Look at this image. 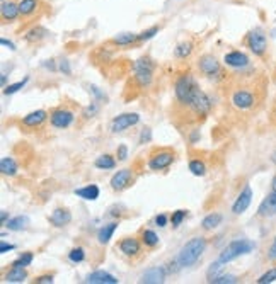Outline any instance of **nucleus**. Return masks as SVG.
Listing matches in <instances>:
<instances>
[{"instance_id": "nucleus-1", "label": "nucleus", "mask_w": 276, "mask_h": 284, "mask_svg": "<svg viewBox=\"0 0 276 284\" xmlns=\"http://www.w3.org/2000/svg\"><path fill=\"white\" fill-rule=\"evenodd\" d=\"M174 96L178 107L183 113L193 114L196 118H203L211 111V99L206 96V92L201 90L191 73H183L174 82Z\"/></svg>"}, {"instance_id": "nucleus-2", "label": "nucleus", "mask_w": 276, "mask_h": 284, "mask_svg": "<svg viewBox=\"0 0 276 284\" xmlns=\"http://www.w3.org/2000/svg\"><path fill=\"white\" fill-rule=\"evenodd\" d=\"M264 99V89L257 80L247 79L239 82L232 87L230 92V104L239 113H251L261 106Z\"/></svg>"}, {"instance_id": "nucleus-3", "label": "nucleus", "mask_w": 276, "mask_h": 284, "mask_svg": "<svg viewBox=\"0 0 276 284\" xmlns=\"http://www.w3.org/2000/svg\"><path fill=\"white\" fill-rule=\"evenodd\" d=\"M205 248H206V240L203 236H195V238L188 240V242L181 247L176 259H178L181 267H191V265H195L196 262L201 259Z\"/></svg>"}, {"instance_id": "nucleus-4", "label": "nucleus", "mask_w": 276, "mask_h": 284, "mask_svg": "<svg viewBox=\"0 0 276 284\" xmlns=\"http://www.w3.org/2000/svg\"><path fill=\"white\" fill-rule=\"evenodd\" d=\"M254 247H256V243L251 242V240H247V238L234 240V242H230L222 252H220L218 262H222V264L225 265V264H228V262H232V260L239 259V257L245 255V253H251L254 250Z\"/></svg>"}, {"instance_id": "nucleus-5", "label": "nucleus", "mask_w": 276, "mask_h": 284, "mask_svg": "<svg viewBox=\"0 0 276 284\" xmlns=\"http://www.w3.org/2000/svg\"><path fill=\"white\" fill-rule=\"evenodd\" d=\"M155 63L149 57H142L133 63V80L140 89H145L154 80Z\"/></svg>"}, {"instance_id": "nucleus-6", "label": "nucleus", "mask_w": 276, "mask_h": 284, "mask_svg": "<svg viewBox=\"0 0 276 284\" xmlns=\"http://www.w3.org/2000/svg\"><path fill=\"white\" fill-rule=\"evenodd\" d=\"M244 45L247 46L251 53L259 58H264L266 53H268V38H266V33L261 28H254L245 34Z\"/></svg>"}, {"instance_id": "nucleus-7", "label": "nucleus", "mask_w": 276, "mask_h": 284, "mask_svg": "<svg viewBox=\"0 0 276 284\" xmlns=\"http://www.w3.org/2000/svg\"><path fill=\"white\" fill-rule=\"evenodd\" d=\"M176 158V153L171 148H159L150 153L149 157V169L154 172L169 169Z\"/></svg>"}, {"instance_id": "nucleus-8", "label": "nucleus", "mask_w": 276, "mask_h": 284, "mask_svg": "<svg viewBox=\"0 0 276 284\" xmlns=\"http://www.w3.org/2000/svg\"><path fill=\"white\" fill-rule=\"evenodd\" d=\"M73 121H75V113L65 106L55 107V109L50 111V123L57 130H67V128L72 126Z\"/></svg>"}, {"instance_id": "nucleus-9", "label": "nucleus", "mask_w": 276, "mask_h": 284, "mask_svg": "<svg viewBox=\"0 0 276 284\" xmlns=\"http://www.w3.org/2000/svg\"><path fill=\"white\" fill-rule=\"evenodd\" d=\"M198 70L203 73L205 77L208 79H215V77H222L223 72H222V65L213 55H203V57L198 58Z\"/></svg>"}, {"instance_id": "nucleus-10", "label": "nucleus", "mask_w": 276, "mask_h": 284, "mask_svg": "<svg viewBox=\"0 0 276 284\" xmlns=\"http://www.w3.org/2000/svg\"><path fill=\"white\" fill-rule=\"evenodd\" d=\"M118 250L128 259H136L142 255V240L136 236H124L118 242Z\"/></svg>"}, {"instance_id": "nucleus-11", "label": "nucleus", "mask_w": 276, "mask_h": 284, "mask_svg": "<svg viewBox=\"0 0 276 284\" xmlns=\"http://www.w3.org/2000/svg\"><path fill=\"white\" fill-rule=\"evenodd\" d=\"M138 123H140V116L136 113H124L113 118V121L109 124V130L111 133H121L124 130H128V128L135 126Z\"/></svg>"}, {"instance_id": "nucleus-12", "label": "nucleus", "mask_w": 276, "mask_h": 284, "mask_svg": "<svg viewBox=\"0 0 276 284\" xmlns=\"http://www.w3.org/2000/svg\"><path fill=\"white\" fill-rule=\"evenodd\" d=\"M133 180H135V174H133L131 169H121L118 170L116 174L111 177L109 184H111V189L116 192H121L124 189H128L133 184Z\"/></svg>"}, {"instance_id": "nucleus-13", "label": "nucleus", "mask_w": 276, "mask_h": 284, "mask_svg": "<svg viewBox=\"0 0 276 284\" xmlns=\"http://www.w3.org/2000/svg\"><path fill=\"white\" fill-rule=\"evenodd\" d=\"M276 214V175L271 179V191L269 194L264 197V201L259 204V209H257V216L261 218H268Z\"/></svg>"}, {"instance_id": "nucleus-14", "label": "nucleus", "mask_w": 276, "mask_h": 284, "mask_svg": "<svg viewBox=\"0 0 276 284\" xmlns=\"http://www.w3.org/2000/svg\"><path fill=\"white\" fill-rule=\"evenodd\" d=\"M223 63H225L227 67L234 68V70H244V68L251 65V60H249L247 55L242 53V51L234 50L223 57Z\"/></svg>"}, {"instance_id": "nucleus-15", "label": "nucleus", "mask_w": 276, "mask_h": 284, "mask_svg": "<svg viewBox=\"0 0 276 284\" xmlns=\"http://www.w3.org/2000/svg\"><path fill=\"white\" fill-rule=\"evenodd\" d=\"M252 203V189L249 184H245L244 189L240 191V194L237 196L234 206H232V213L234 214H242L244 211H247V208Z\"/></svg>"}, {"instance_id": "nucleus-16", "label": "nucleus", "mask_w": 276, "mask_h": 284, "mask_svg": "<svg viewBox=\"0 0 276 284\" xmlns=\"http://www.w3.org/2000/svg\"><path fill=\"white\" fill-rule=\"evenodd\" d=\"M48 119V113L45 109H38L29 113L28 116L23 118V126L24 128H31V130H36V128H41L45 121Z\"/></svg>"}, {"instance_id": "nucleus-17", "label": "nucleus", "mask_w": 276, "mask_h": 284, "mask_svg": "<svg viewBox=\"0 0 276 284\" xmlns=\"http://www.w3.org/2000/svg\"><path fill=\"white\" fill-rule=\"evenodd\" d=\"M0 16H2V23L7 24V23H14L17 21V17L21 16V11H19V4L12 2H2V9H0Z\"/></svg>"}, {"instance_id": "nucleus-18", "label": "nucleus", "mask_w": 276, "mask_h": 284, "mask_svg": "<svg viewBox=\"0 0 276 284\" xmlns=\"http://www.w3.org/2000/svg\"><path fill=\"white\" fill-rule=\"evenodd\" d=\"M50 223L57 228H62V226H67L68 223L72 221V213L68 211L67 208H57L53 213L50 214Z\"/></svg>"}, {"instance_id": "nucleus-19", "label": "nucleus", "mask_w": 276, "mask_h": 284, "mask_svg": "<svg viewBox=\"0 0 276 284\" xmlns=\"http://www.w3.org/2000/svg\"><path fill=\"white\" fill-rule=\"evenodd\" d=\"M85 282L90 284H118V279H116L113 274L104 272V270H94L90 272L87 277H85Z\"/></svg>"}, {"instance_id": "nucleus-20", "label": "nucleus", "mask_w": 276, "mask_h": 284, "mask_svg": "<svg viewBox=\"0 0 276 284\" xmlns=\"http://www.w3.org/2000/svg\"><path fill=\"white\" fill-rule=\"evenodd\" d=\"M140 281L142 282H147V284L164 282V281H166V269H164V267H154V269L145 270Z\"/></svg>"}, {"instance_id": "nucleus-21", "label": "nucleus", "mask_w": 276, "mask_h": 284, "mask_svg": "<svg viewBox=\"0 0 276 284\" xmlns=\"http://www.w3.org/2000/svg\"><path fill=\"white\" fill-rule=\"evenodd\" d=\"M116 230H118V223H116V221L107 223V225L101 226V228H99V231H97V242L101 243V245L109 243V240L113 238V235H114Z\"/></svg>"}, {"instance_id": "nucleus-22", "label": "nucleus", "mask_w": 276, "mask_h": 284, "mask_svg": "<svg viewBox=\"0 0 276 284\" xmlns=\"http://www.w3.org/2000/svg\"><path fill=\"white\" fill-rule=\"evenodd\" d=\"M73 192H75V196H79L85 201H96L99 197V194H101V191H99V187L96 186V184H89V186L75 189Z\"/></svg>"}, {"instance_id": "nucleus-23", "label": "nucleus", "mask_w": 276, "mask_h": 284, "mask_svg": "<svg viewBox=\"0 0 276 284\" xmlns=\"http://www.w3.org/2000/svg\"><path fill=\"white\" fill-rule=\"evenodd\" d=\"M6 226L11 231H23L29 226V218L26 216V214H19V216L9 219V221L6 223Z\"/></svg>"}, {"instance_id": "nucleus-24", "label": "nucleus", "mask_w": 276, "mask_h": 284, "mask_svg": "<svg viewBox=\"0 0 276 284\" xmlns=\"http://www.w3.org/2000/svg\"><path fill=\"white\" fill-rule=\"evenodd\" d=\"M40 6H41L40 0H21L19 2L21 17H31L40 9Z\"/></svg>"}, {"instance_id": "nucleus-25", "label": "nucleus", "mask_w": 276, "mask_h": 284, "mask_svg": "<svg viewBox=\"0 0 276 284\" xmlns=\"http://www.w3.org/2000/svg\"><path fill=\"white\" fill-rule=\"evenodd\" d=\"M46 36H48V31H46L45 28H41V26H34L33 29H29V31L26 33L24 40L28 43H40L41 40H45Z\"/></svg>"}, {"instance_id": "nucleus-26", "label": "nucleus", "mask_w": 276, "mask_h": 284, "mask_svg": "<svg viewBox=\"0 0 276 284\" xmlns=\"http://www.w3.org/2000/svg\"><path fill=\"white\" fill-rule=\"evenodd\" d=\"M113 45H118V46H130V45H135L138 43V34L136 33H121L118 36H114L111 40Z\"/></svg>"}, {"instance_id": "nucleus-27", "label": "nucleus", "mask_w": 276, "mask_h": 284, "mask_svg": "<svg viewBox=\"0 0 276 284\" xmlns=\"http://www.w3.org/2000/svg\"><path fill=\"white\" fill-rule=\"evenodd\" d=\"M28 277V272H26V267H11V270L4 276V281L7 282H23Z\"/></svg>"}, {"instance_id": "nucleus-28", "label": "nucleus", "mask_w": 276, "mask_h": 284, "mask_svg": "<svg viewBox=\"0 0 276 284\" xmlns=\"http://www.w3.org/2000/svg\"><path fill=\"white\" fill-rule=\"evenodd\" d=\"M193 50H195V43H193V41H183L174 48V57L184 60V58L191 57Z\"/></svg>"}, {"instance_id": "nucleus-29", "label": "nucleus", "mask_w": 276, "mask_h": 284, "mask_svg": "<svg viewBox=\"0 0 276 284\" xmlns=\"http://www.w3.org/2000/svg\"><path fill=\"white\" fill-rule=\"evenodd\" d=\"M94 167L99 169V170H111V169H114V167H116V160H114L113 155L104 153V155H101V157L96 158Z\"/></svg>"}, {"instance_id": "nucleus-30", "label": "nucleus", "mask_w": 276, "mask_h": 284, "mask_svg": "<svg viewBox=\"0 0 276 284\" xmlns=\"http://www.w3.org/2000/svg\"><path fill=\"white\" fill-rule=\"evenodd\" d=\"M0 170H2L4 175H9V177H14L17 174V163L12 157H4L0 160Z\"/></svg>"}, {"instance_id": "nucleus-31", "label": "nucleus", "mask_w": 276, "mask_h": 284, "mask_svg": "<svg viewBox=\"0 0 276 284\" xmlns=\"http://www.w3.org/2000/svg\"><path fill=\"white\" fill-rule=\"evenodd\" d=\"M222 219L223 216L220 213H210L208 216H205L203 218V221H201V228L206 231H210V230H215L220 223H222Z\"/></svg>"}, {"instance_id": "nucleus-32", "label": "nucleus", "mask_w": 276, "mask_h": 284, "mask_svg": "<svg viewBox=\"0 0 276 284\" xmlns=\"http://www.w3.org/2000/svg\"><path fill=\"white\" fill-rule=\"evenodd\" d=\"M140 240H142V243H144L145 247H149V248H154V247H157V245H159V236L152 230H142Z\"/></svg>"}, {"instance_id": "nucleus-33", "label": "nucleus", "mask_w": 276, "mask_h": 284, "mask_svg": "<svg viewBox=\"0 0 276 284\" xmlns=\"http://www.w3.org/2000/svg\"><path fill=\"white\" fill-rule=\"evenodd\" d=\"M33 259H34L33 252H24V253H21L14 262H12L11 267H28V265H31Z\"/></svg>"}, {"instance_id": "nucleus-34", "label": "nucleus", "mask_w": 276, "mask_h": 284, "mask_svg": "<svg viewBox=\"0 0 276 284\" xmlns=\"http://www.w3.org/2000/svg\"><path fill=\"white\" fill-rule=\"evenodd\" d=\"M189 170H191L193 175H196V177H203L206 174V165L203 160H200V158H195V160L189 162Z\"/></svg>"}, {"instance_id": "nucleus-35", "label": "nucleus", "mask_w": 276, "mask_h": 284, "mask_svg": "<svg viewBox=\"0 0 276 284\" xmlns=\"http://www.w3.org/2000/svg\"><path fill=\"white\" fill-rule=\"evenodd\" d=\"M29 82V77H24L23 80H19V82H16V84H11V85H6L4 87V94L6 96H12V94H16V92H19L21 89H24V85L28 84Z\"/></svg>"}, {"instance_id": "nucleus-36", "label": "nucleus", "mask_w": 276, "mask_h": 284, "mask_svg": "<svg viewBox=\"0 0 276 284\" xmlns=\"http://www.w3.org/2000/svg\"><path fill=\"white\" fill-rule=\"evenodd\" d=\"M68 260L73 262V264H80V262L85 260V250L82 247H75L68 252Z\"/></svg>"}, {"instance_id": "nucleus-37", "label": "nucleus", "mask_w": 276, "mask_h": 284, "mask_svg": "<svg viewBox=\"0 0 276 284\" xmlns=\"http://www.w3.org/2000/svg\"><path fill=\"white\" fill-rule=\"evenodd\" d=\"M159 31H161V28H159V26H152V28L145 29V31H142L140 34H138V43H144V41L152 40L155 34H159Z\"/></svg>"}, {"instance_id": "nucleus-38", "label": "nucleus", "mask_w": 276, "mask_h": 284, "mask_svg": "<svg viewBox=\"0 0 276 284\" xmlns=\"http://www.w3.org/2000/svg\"><path fill=\"white\" fill-rule=\"evenodd\" d=\"M186 216H188V211H186V209H178V211H174V213L171 214V223H172V226L178 228L181 223H183L184 219H186Z\"/></svg>"}, {"instance_id": "nucleus-39", "label": "nucleus", "mask_w": 276, "mask_h": 284, "mask_svg": "<svg viewBox=\"0 0 276 284\" xmlns=\"http://www.w3.org/2000/svg\"><path fill=\"white\" fill-rule=\"evenodd\" d=\"M276 281V265L271 267L269 270H266L262 276L257 279V284H269V282H274Z\"/></svg>"}, {"instance_id": "nucleus-40", "label": "nucleus", "mask_w": 276, "mask_h": 284, "mask_svg": "<svg viewBox=\"0 0 276 284\" xmlns=\"http://www.w3.org/2000/svg\"><path fill=\"white\" fill-rule=\"evenodd\" d=\"M97 111H99V104H97V102H90V106L85 107L84 113H82V116H84V119L94 118V116L97 114Z\"/></svg>"}, {"instance_id": "nucleus-41", "label": "nucleus", "mask_w": 276, "mask_h": 284, "mask_svg": "<svg viewBox=\"0 0 276 284\" xmlns=\"http://www.w3.org/2000/svg\"><path fill=\"white\" fill-rule=\"evenodd\" d=\"M213 284H232V282H237V277L235 276H218V277H215L213 281H211Z\"/></svg>"}, {"instance_id": "nucleus-42", "label": "nucleus", "mask_w": 276, "mask_h": 284, "mask_svg": "<svg viewBox=\"0 0 276 284\" xmlns=\"http://www.w3.org/2000/svg\"><path fill=\"white\" fill-rule=\"evenodd\" d=\"M152 140V130L150 128H144V131H142V135H140V140H138V143H149V141Z\"/></svg>"}, {"instance_id": "nucleus-43", "label": "nucleus", "mask_w": 276, "mask_h": 284, "mask_svg": "<svg viewBox=\"0 0 276 284\" xmlns=\"http://www.w3.org/2000/svg\"><path fill=\"white\" fill-rule=\"evenodd\" d=\"M116 157H118V160H126L128 158V146L126 145H119L118 150H116Z\"/></svg>"}, {"instance_id": "nucleus-44", "label": "nucleus", "mask_w": 276, "mask_h": 284, "mask_svg": "<svg viewBox=\"0 0 276 284\" xmlns=\"http://www.w3.org/2000/svg\"><path fill=\"white\" fill-rule=\"evenodd\" d=\"M36 284H51L53 282V274H43V276H38L34 279Z\"/></svg>"}, {"instance_id": "nucleus-45", "label": "nucleus", "mask_w": 276, "mask_h": 284, "mask_svg": "<svg viewBox=\"0 0 276 284\" xmlns=\"http://www.w3.org/2000/svg\"><path fill=\"white\" fill-rule=\"evenodd\" d=\"M167 221H169V218H167V214H164V213H161V214H157V216H155V225H157L159 228L167 226Z\"/></svg>"}, {"instance_id": "nucleus-46", "label": "nucleus", "mask_w": 276, "mask_h": 284, "mask_svg": "<svg viewBox=\"0 0 276 284\" xmlns=\"http://www.w3.org/2000/svg\"><path fill=\"white\" fill-rule=\"evenodd\" d=\"M58 68H60V72H63L65 75H70V73H72V70H70V63H68V60H62V62H60V65H58Z\"/></svg>"}, {"instance_id": "nucleus-47", "label": "nucleus", "mask_w": 276, "mask_h": 284, "mask_svg": "<svg viewBox=\"0 0 276 284\" xmlns=\"http://www.w3.org/2000/svg\"><path fill=\"white\" fill-rule=\"evenodd\" d=\"M268 260H276V236L273 240V243H271V247L268 248Z\"/></svg>"}, {"instance_id": "nucleus-48", "label": "nucleus", "mask_w": 276, "mask_h": 284, "mask_svg": "<svg viewBox=\"0 0 276 284\" xmlns=\"http://www.w3.org/2000/svg\"><path fill=\"white\" fill-rule=\"evenodd\" d=\"M269 121L273 126H276V97L273 101V106H271V113H269Z\"/></svg>"}, {"instance_id": "nucleus-49", "label": "nucleus", "mask_w": 276, "mask_h": 284, "mask_svg": "<svg viewBox=\"0 0 276 284\" xmlns=\"http://www.w3.org/2000/svg\"><path fill=\"white\" fill-rule=\"evenodd\" d=\"M14 248H16V245H12V243H7V242L0 243V253H7L9 250H14Z\"/></svg>"}, {"instance_id": "nucleus-50", "label": "nucleus", "mask_w": 276, "mask_h": 284, "mask_svg": "<svg viewBox=\"0 0 276 284\" xmlns=\"http://www.w3.org/2000/svg\"><path fill=\"white\" fill-rule=\"evenodd\" d=\"M0 45L6 46V48H9V50H12V51L16 50V45H14V43L9 41V40H6V38H2V40H0Z\"/></svg>"}, {"instance_id": "nucleus-51", "label": "nucleus", "mask_w": 276, "mask_h": 284, "mask_svg": "<svg viewBox=\"0 0 276 284\" xmlns=\"http://www.w3.org/2000/svg\"><path fill=\"white\" fill-rule=\"evenodd\" d=\"M0 219H2V225L6 226V223L9 221V214H7L6 209H2V211H0Z\"/></svg>"}, {"instance_id": "nucleus-52", "label": "nucleus", "mask_w": 276, "mask_h": 284, "mask_svg": "<svg viewBox=\"0 0 276 284\" xmlns=\"http://www.w3.org/2000/svg\"><path fill=\"white\" fill-rule=\"evenodd\" d=\"M45 67H46V68H50V70H53V72L57 70V67H55V63H53V60H48V62L45 63Z\"/></svg>"}, {"instance_id": "nucleus-53", "label": "nucleus", "mask_w": 276, "mask_h": 284, "mask_svg": "<svg viewBox=\"0 0 276 284\" xmlns=\"http://www.w3.org/2000/svg\"><path fill=\"white\" fill-rule=\"evenodd\" d=\"M271 162H273L274 165H276V152H273V153H271Z\"/></svg>"}, {"instance_id": "nucleus-54", "label": "nucleus", "mask_w": 276, "mask_h": 284, "mask_svg": "<svg viewBox=\"0 0 276 284\" xmlns=\"http://www.w3.org/2000/svg\"><path fill=\"white\" fill-rule=\"evenodd\" d=\"M0 82H2V85H6V82H7V75H2V79H0Z\"/></svg>"}]
</instances>
